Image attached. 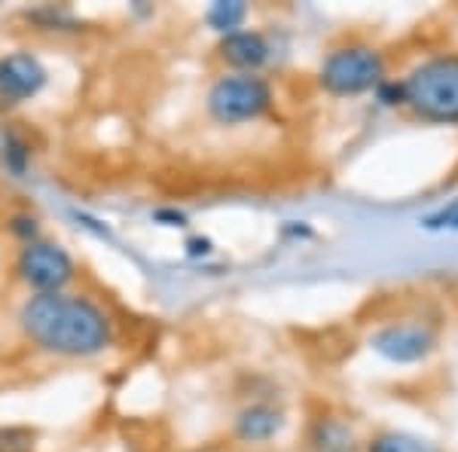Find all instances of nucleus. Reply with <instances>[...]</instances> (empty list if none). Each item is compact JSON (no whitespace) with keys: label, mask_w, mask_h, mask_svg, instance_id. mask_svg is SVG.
Returning <instances> with one entry per match:
<instances>
[{"label":"nucleus","mask_w":458,"mask_h":452,"mask_svg":"<svg viewBox=\"0 0 458 452\" xmlns=\"http://www.w3.org/2000/svg\"><path fill=\"white\" fill-rule=\"evenodd\" d=\"M19 324L31 345L58 358H95L114 343L110 315L83 294H34L21 306Z\"/></svg>","instance_id":"obj_1"},{"label":"nucleus","mask_w":458,"mask_h":452,"mask_svg":"<svg viewBox=\"0 0 458 452\" xmlns=\"http://www.w3.org/2000/svg\"><path fill=\"white\" fill-rule=\"evenodd\" d=\"M397 89L422 120L458 123V55L428 58Z\"/></svg>","instance_id":"obj_2"},{"label":"nucleus","mask_w":458,"mask_h":452,"mask_svg":"<svg viewBox=\"0 0 458 452\" xmlns=\"http://www.w3.org/2000/svg\"><path fill=\"white\" fill-rule=\"evenodd\" d=\"M272 105V89L257 73H229L208 92V114L217 123L235 125L263 116Z\"/></svg>","instance_id":"obj_3"},{"label":"nucleus","mask_w":458,"mask_h":452,"mask_svg":"<svg viewBox=\"0 0 458 452\" xmlns=\"http://www.w3.org/2000/svg\"><path fill=\"white\" fill-rule=\"evenodd\" d=\"M386 64L370 47H343L330 53L321 64V86L330 95H360L382 86Z\"/></svg>","instance_id":"obj_4"},{"label":"nucleus","mask_w":458,"mask_h":452,"mask_svg":"<svg viewBox=\"0 0 458 452\" xmlns=\"http://www.w3.org/2000/svg\"><path fill=\"white\" fill-rule=\"evenodd\" d=\"M16 272L34 294H62L77 276V266H73V257L62 244L37 239L21 244Z\"/></svg>","instance_id":"obj_5"},{"label":"nucleus","mask_w":458,"mask_h":452,"mask_svg":"<svg viewBox=\"0 0 458 452\" xmlns=\"http://www.w3.org/2000/svg\"><path fill=\"white\" fill-rule=\"evenodd\" d=\"M47 68L31 53L0 55V107H16L40 95L47 86Z\"/></svg>","instance_id":"obj_6"},{"label":"nucleus","mask_w":458,"mask_h":452,"mask_svg":"<svg viewBox=\"0 0 458 452\" xmlns=\"http://www.w3.org/2000/svg\"><path fill=\"white\" fill-rule=\"evenodd\" d=\"M373 348L386 354L388 361L397 364H410L431 352V337L422 328H406V324H391V328L379 330L373 337Z\"/></svg>","instance_id":"obj_7"},{"label":"nucleus","mask_w":458,"mask_h":452,"mask_svg":"<svg viewBox=\"0 0 458 452\" xmlns=\"http://www.w3.org/2000/svg\"><path fill=\"white\" fill-rule=\"evenodd\" d=\"M220 58L239 73H254L269 58V43L257 31H235L220 40Z\"/></svg>","instance_id":"obj_8"},{"label":"nucleus","mask_w":458,"mask_h":452,"mask_svg":"<svg viewBox=\"0 0 458 452\" xmlns=\"http://www.w3.org/2000/svg\"><path fill=\"white\" fill-rule=\"evenodd\" d=\"M282 425H284L282 413H278L276 406L254 404L239 413V419H235V434H239L245 443H266L282 431Z\"/></svg>","instance_id":"obj_9"},{"label":"nucleus","mask_w":458,"mask_h":452,"mask_svg":"<svg viewBox=\"0 0 458 452\" xmlns=\"http://www.w3.org/2000/svg\"><path fill=\"white\" fill-rule=\"evenodd\" d=\"M309 447L312 452H358L352 428L339 419H318L309 434Z\"/></svg>","instance_id":"obj_10"},{"label":"nucleus","mask_w":458,"mask_h":452,"mask_svg":"<svg viewBox=\"0 0 458 452\" xmlns=\"http://www.w3.org/2000/svg\"><path fill=\"white\" fill-rule=\"evenodd\" d=\"M248 16V6L245 4H214L208 10V25L214 28V31L220 34H235L242 28V21H245Z\"/></svg>","instance_id":"obj_11"},{"label":"nucleus","mask_w":458,"mask_h":452,"mask_svg":"<svg viewBox=\"0 0 458 452\" xmlns=\"http://www.w3.org/2000/svg\"><path fill=\"white\" fill-rule=\"evenodd\" d=\"M367 452H437V449H434L428 440H419V437H412V434L391 431V434L376 437Z\"/></svg>","instance_id":"obj_12"},{"label":"nucleus","mask_w":458,"mask_h":452,"mask_svg":"<svg viewBox=\"0 0 458 452\" xmlns=\"http://www.w3.org/2000/svg\"><path fill=\"white\" fill-rule=\"evenodd\" d=\"M4 162L16 177L25 175L28 162H31V147H28L25 138H19L16 132H6L4 135Z\"/></svg>","instance_id":"obj_13"},{"label":"nucleus","mask_w":458,"mask_h":452,"mask_svg":"<svg viewBox=\"0 0 458 452\" xmlns=\"http://www.w3.org/2000/svg\"><path fill=\"white\" fill-rule=\"evenodd\" d=\"M34 434L25 428H0V452H31Z\"/></svg>","instance_id":"obj_14"},{"label":"nucleus","mask_w":458,"mask_h":452,"mask_svg":"<svg viewBox=\"0 0 458 452\" xmlns=\"http://www.w3.org/2000/svg\"><path fill=\"white\" fill-rule=\"evenodd\" d=\"M13 233L19 235L21 242H37V235H40V226H37V220L34 217H28V214H19V217H13V224H10Z\"/></svg>","instance_id":"obj_15"},{"label":"nucleus","mask_w":458,"mask_h":452,"mask_svg":"<svg viewBox=\"0 0 458 452\" xmlns=\"http://www.w3.org/2000/svg\"><path fill=\"white\" fill-rule=\"evenodd\" d=\"M157 220H168L165 226H181L183 224V214H177V211H157Z\"/></svg>","instance_id":"obj_16"},{"label":"nucleus","mask_w":458,"mask_h":452,"mask_svg":"<svg viewBox=\"0 0 458 452\" xmlns=\"http://www.w3.org/2000/svg\"><path fill=\"white\" fill-rule=\"evenodd\" d=\"M199 251L205 254V251H208V242H205V239H193V242H190V254H199Z\"/></svg>","instance_id":"obj_17"}]
</instances>
